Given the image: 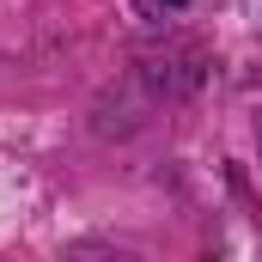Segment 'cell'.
<instances>
[{"instance_id":"obj_1","label":"cell","mask_w":262,"mask_h":262,"mask_svg":"<svg viewBox=\"0 0 262 262\" xmlns=\"http://www.w3.org/2000/svg\"><path fill=\"white\" fill-rule=\"evenodd\" d=\"M189 0H134V12L140 18H165V12H183Z\"/></svg>"},{"instance_id":"obj_2","label":"cell","mask_w":262,"mask_h":262,"mask_svg":"<svg viewBox=\"0 0 262 262\" xmlns=\"http://www.w3.org/2000/svg\"><path fill=\"white\" fill-rule=\"evenodd\" d=\"M256 140H262V134H256Z\"/></svg>"}]
</instances>
